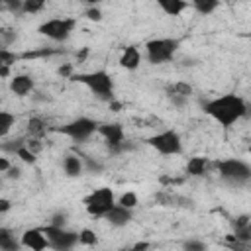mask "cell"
Masks as SVG:
<instances>
[{
	"label": "cell",
	"instance_id": "cell-1",
	"mask_svg": "<svg viewBox=\"0 0 251 251\" xmlns=\"http://www.w3.org/2000/svg\"><path fill=\"white\" fill-rule=\"evenodd\" d=\"M204 112L222 127H231L247 114V102L237 94H224L204 104Z\"/></svg>",
	"mask_w": 251,
	"mask_h": 251
},
{
	"label": "cell",
	"instance_id": "cell-2",
	"mask_svg": "<svg viewBox=\"0 0 251 251\" xmlns=\"http://www.w3.org/2000/svg\"><path fill=\"white\" fill-rule=\"evenodd\" d=\"M71 80L84 84L94 96L102 100H112L114 94V80L106 71H92V73H76L71 76Z\"/></svg>",
	"mask_w": 251,
	"mask_h": 251
},
{
	"label": "cell",
	"instance_id": "cell-3",
	"mask_svg": "<svg viewBox=\"0 0 251 251\" xmlns=\"http://www.w3.org/2000/svg\"><path fill=\"white\" fill-rule=\"evenodd\" d=\"M180 41L173 39V37H157V39H149L145 43V53H147V61L151 65H163L167 61L173 59V55L176 53Z\"/></svg>",
	"mask_w": 251,
	"mask_h": 251
},
{
	"label": "cell",
	"instance_id": "cell-4",
	"mask_svg": "<svg viewBox=\"0 0 251 251\" xmlns=\"http://www.w3.org/2000/svg\"><path fill=\"white\" fill-rule=\"evenodd\" d=\"M84 206H86V212L90 216H98V218H104L114 206H116V196H114V190L112 188H96L94 192H90L86 198H84Z\"/></svg>",
	"mask_w": 251,
	"mask_h": 251
},
{
	"label": "cell",
	"instance_id": "cell-5",
	"mask_svg": "<svg viewBox=\"0 0 251 251\" xmlns=\"http://www.w3.org/2000/svg\"><path fill=\"white\" fill-rule=\"evenodd\" d=\"M216 169L220 173L222 178L235 182V184H243L251 178V167L241 161V159H224L216 163Z\"/></svg>",
	"mask_w": 251,
	"mask_h": 251
},
{
	"label": "cell",
	"instance_id": "cell-6",
	"mask_svg": "<svg viewBox=\"0 0 251 251\" xmlns=\"http://www.w3.org/2000/svg\"><path fill=\"white\" fill-rule=\"evenodd\" d=\"M147 145L161 155H178L182 153V139L175 129H165L147 139Z\"/></svg>",
	"mask_w": 251,
	"mask_h": 251
},
{
	"label": "cell",
	"instance_id": "cell-7",
	"mask_svg": "<svg viewBox=\"0 0 251 251\" xmlns=\"http://www.w3.org/2000/svg\"><path fill=\"white\" fill-rule=\"evenodd\" d=\"M76 22L73 18H51L47 22H43L37 31L39 35L47 37V39H53V41H65L69 39V35L73 33Z\"/></svg>",
	"mask_w": 251,
	"mask_h": 251
},
{
	"label": "cell",
	"instance_id": "cell-8",
	"mask_svg": "<svg viewBox=\"0 0 251 251\" xmlns=\"http://www.w3.org/2000/svg\"><path fill=\"white\" fill-rule=\"evenodd\" d=\"M96 129H98V124L90 118H84V116L76 118V120H73V122H69L61 127H55L57 133H63V135H67V137H71L73 141H78V143L86 141L92 133H96Z\"/></svg>",
	"mask_w": 251,
	"mask_h": 251
},
{
	"label": "cell",
	"instance_id": "cell-9",
	"mask_svg": "<svg viewBox=\"0 0 251 251\" xmlns=\"http://www.w3.org/2000/svg\"><path fill=\"white\" fill-rule=\"evenodd\" d=\"M41 229H43V233L49 241V247L55 249V251H71L78 243V233L76 231H69L65 227H55V226H45Z\"/></svg>",
	"mask_w": 251,
	"mask_h": 251
},
{
	"label": "cell",
	"instance_id": "cell-10",
	"mask_svg": "<svg viewBox=\"0 0 251 251\" xmlns=\"http://www.w3.org/2000/svg\"><path fill=\"white\" fill-rule=\"evenodd\" d=\"M96 131L104 137V141L108 143L110 149H114V151H122V149L126 147V143H124V127H122V124H116V122H112V124H98V129H96Z\"/></svg>",
	"mask_w": 251,
	"mask_h": 251
},
{
	"label": "cell",
	"instance_id": "cell-11",
	"mask_svg": "<svg viewBox=\"0 0 251 251\" xmlns=\"http://www.w3.org/2000/svg\"><path fill=\"white\" fill-rule=\"evenodd\" d=\"M20 243H22L25 249H29V251H45V249H49V241H47V237H45V233H43L41 227L25 229V231L22 233Z\"/></svg>",
	"mask_w": 251,
	"mask_h": 251
},
{
	"label": "cell",
	"instance_id": "cell-12",
	"mask_svg": "<svg viewBox=\"0 0 251 251\" xmlns=\"http://www.w3.org/2000/svg\"><path fill=\"white\" fill-rule=\"evenodd\" d=\"M8 88L16 96H27L33 90V78L29 75H14V76H10Z\"/></svg>",
	"mask_w": 251,
	"mask_h": 251
},
{
	"label": "cell",
	"instance_id": "cell-13",
	"mask_svg": "<svg viewBox=\"0 0 251 251\" xmlns=\"http://www.w3.org/2000/svg\"><path fill=\"white\" fill-rule=\"evenodd\" d=\"M104 218H106V222H108L110 226L122 227V226H127V224L131 222V210H126V208H122V206L116 204Z\"/></svg>",
	"mask_w": 251,
	"mask_h": 251
},
{
	"label": "cell",
	"instance_id": "cell-14",
	"mask_svg": "<svg viewBox=\"0 0 251 251\" xmlns=\"http://www.w3.org/2000/svg\"><path fill=\"white\" fill-rule=\"evenodd\" d=\"M139 63H141V53H139V49H137L135 45L126 47L124 53H122V57H120V65H122L126 71H135V69L139 67Z\"/></svg>",
	"mask_w": 251,
	"mask_h": 251
},
{
	"label": "cell",
	"instance_id": "cell-15",
	"mask_svg": "<svg viewBox=\"0 0 251 251\" xmlns=\"http://www.w3.org/2000/svg\"><path fill=\"white\" fill-rule=\"evenodd\" d=\"M63 169H65V175L67 176H71V178H75V176H80L82 175V171H84V165H82V159L78 157V155H67L65 159H63Z\"/></svg>",
	"mask_w": 251,
	"mask_h": 251
},
{
	"label": "cell",
	"instance_id": "cell-16",
	"mask_svg": "<svg viewBox=\"0 0 251 251\" xmlns=\"http://www.w3.org/2000/svg\"><path fill=\"white\" fill-rule=\"evenodd\" d=\"M157 6L167 16H180L186 8H190V4L184 2V0H157Z\"/></svg>",
	"mask_w": 251,
	"mask_h": 251
},
{
	"label": "cell",
	"instance_id": "cell-17",
	"mask_svg": "<svg viewBox=\"0 0 251 251\" xmlns=\"http://www.w3.org/2000/svg\"><path fill=\"white\" fill-rule=\"evenodd\" d=\"M208 169V157H190L186 163V175L188 176H202Z\"/></svg>",
	"mask_w": 251,
	"mask_h": 251
},
{
	"label": "cell",
	"instance_id": "cell-18",
	"mask_svg": "<svg viewBox=\"0 0 251 251\" xmlns=\"http://www.w3.org/2000/svg\"><path fill=\"white\" fill-rule=\"evenodd\" d=\"M22 243L8 227H0V251H20Z\"/></svg>",
	"mask_w": 251,
	"mask_h": 251
},
{
	"label": "cell",
	"instance_id": "cell-19",
	"mask_svg": "<svg viewBox=\"0 0 251 251\" xmlns=\"http://www.w3.org/2000/svg\"><path fill=\"white\" fill-rule=\"evenodd\" d=\"M45 131H47V124H45L41 118L33 116V118L27 120V133H29V137L41 139V137L45 135Z\"/></svg>",
	"mask_w": 251,
	"mask_h": 251
},
{
	"label": "cell",
	"instance_id": "cell-20",
	"mask_svg": "<svg viewBox=\"0 0 251 251\" xmlns=\"http://www.w3.org/2000/svg\"><path fill=\"white\" fill-rule=\"evenodd\" d=\"M14 124H16V116L6 110H0V137H6L14 127Z\"/></svg>",
	"mask_w": 251,
	"mask_h": 251
},
{
	"label": "cell",
	"instance_id": "cell-21",
	"mask_svg": "<svg viewBox=\"0 0 251 251\" xmlns=\"http://www.w3.org/2000/svg\"><path fill=\"white\" fill-rule=\"evenodd\" d=\"M190 6H192V8H194L198 14H204V16H206V14L214 12V10H216L220 4H218L216 0H196V2H192Z\"/></svg>",
	"mask_w": 251,
	"mask_h": 251
},
{
	"label": "cell",
	"instance_id": "cell-22",
	"mask_svg": "<svg viewBox=\"0 0 251 251\" xmlns=\"http://www.w3.org/2000/svg\"><path fill=\"white\" fill-rule=\"evenodd\" d=\"M78 243L80 245H86V247H94L98 243V235L94 233V229L84 227V229L78 231Z\"/></svg>",
	"mask_w": 251,
	"mask_h": 251
},
{
	"label": "cell",
	"instance_id": "cell-23",
	"mask_svg": "<svg viewBox=\"0 0 251 251\" xmlns=\"http://www.w3.org/2000/svg\"><path fill=\"white\" fill-rule=\"evenodd\" d=\"M116 204L122 206V208H126V210H133V208L137 206V194L131 192V190H127V192H124V194L118 198Z\"/></svg>",
	"mask_w": 251,
	"mask_h": 251
},
{
	"label": "cell",
	"instance_id": "cell-24",
	"mask_svg": "<svg viewBox=\"0 0 251 251\" xmlns=\"http://www.w3.org/2000/svg\"><path fill=\"white\" fill-rule=\"evenodd\" d=\"M167 92H169V94H175V96L188 98V96L192 94V86H190V84H186V82H175Z\"/></svg>",
	"mask_w": 251,
	"mask_h": 251
},
{
	"label": "cell",
	"instance_id": "cell-25",
	"mask_svg": "<svg viewBox=\"0 0 251 251\" xmlns=\"http://www.w3.org/2000/svg\"><path fill=\"white\" fill-rule=\"evenodd\" d=\"M45 8V2L41 0H25L22 2V14H37Z\"/></svg>",
	"mask_w": 251,
	"mask_h": 251
},
{
	"label": "cell",
	"instance_id": "cell-26",
	"mask_svg": "<svg viewBox=\"0 0 251 251\" xmlns=\"http://www.w3.org/2000/svg\"><path fill=\"white\" fill-rule=\"evenodd\" d=\"M18 61V55L10 49H0V67H12L14 63Z\"/></svg>",
	"mask_w": 251,
	"mask_h": 251
},
{
	"label": "cell",
	"instance_id": "cell-27",
	"mask_svg": "<svg viewBox=\"0 0 251 251\" xmlns=\"http://www.w3.org/2000/svg\"><path fill=\"white\" fill-rule=\"evenodd\" d=\"M24 143H25V139L20 137V139H12V141H8V143H0V149L6 151V153H14V155H16L18 149L24 147Z\"/></svg>",
	"mask_w": 251,
	"mask_h": 251
},
{
	"label": "cell",
	"instance_id": "cell-28",
	"mask_svg": "<svg viewBox=\"0 0 251 251\" xmlns=\"http://www.w3.org/2000/svg\"><path fill=\"white\" fill-rule=\"evenodd\" d=\"M16 157H20V159H22L25 165H33V163L37 161V155H33L29 149H25V143H24V147H20V149H18Z\"/></svg>",
	"mask_w": 251,
	"mask_h": 251
},
{
	"label": "cell",
	"instance_id": "cell-29",
	"mask_svg": "<svg viewBox=\"0 0 251 251\" xmlns=\"http://www.w3.org/2000/svg\"><path fill=\"white\" fill-rule=\"evenodd\" d=\"M84 18L90 20V22H100L102 20V10L98 6H90L84 10Z\"/></svg>",
	"mask_w": 251,
	"mask_h": 251
},
{
	"label": "cell",
	"instance_id": "cell-30",
	"mask_svg": "<svg viewBox=\"0 0 251 251\" xmlns=\"http://www.w3.org/2000/svg\"><path fill=\"white\" fill-rule=\"evenodd\" d=\"M41 147H43L41 139H37V137H29V139H25V149H29L33 155H37V153L41 151Z\"/></svg>",
	"mask_w": 251,
	"mask_h": 251
},
{
	"label": "cell",
	"instance_id": "cell-31",
	"mask_svg": "<svg viewBox=\"0 0 251 251\" xmlns=\"http://www.w3.org/2000/svg\"><path fill=\"white\" fill-rule=\"evenodd\" d=\"M182 247H184V251H206V245L198 239H188V241H184Z\"/></svg>",
	"mask_w": 251,
	"mask_h": 251
},
{
	"label": "cell",
	"instance_id": "cell-32",
	"mask_svg": "<svg viewBox=\"0 0 251 251\" xmlns=\"http://www.w3.org/2000/svg\"><path fill=\"white\" fill-rule=\"evenodd\" d=\"M151 249V243L149 241H137V243H133L129 249H126V251H149Z\"/></svg>",
	"mask_w": 251,
	"mask_h": 251
},
{
	"label": "cell",
	"instance_id": "cell-33",
	"mask_svg": "<svg viewBox=\"0 0 251 251\" xmlns=\"http://www.w3.org/2000/svg\"><path fill=\"white\" fill-rule=\"evenodd\" d=\"M57 75H59V76H69V78H71V76H73V65H69V63H67V65H61V67L57 69Z\"/></svg>",
	"mask_w": 251,
	"mask_h": 251
},
{
	"label": "cell",
	"instance_id": "cell-34",
	"mask_svg": "<svg viewBox=\"0 0 251 251\" xmlns=\"http://www.w3.org/2000/svg\"><path fill=\"white\" fill-rule=\"evenodd\" d=\"M6 176H8V178H20V176H22V169H20V167H10V169L6 171Z\"/></svg>",
	"mask_w": 251,
	"mask_h": 251
},
{
	"label": "cell",
	"instance_id": "cell-35",
	"mask_svg": "<svg viewBox=\"0 0 251 251\" xmlns=\"http://www.w3.org/2000/svg\"><path fill=\"white\" fill-rule=\"evenodd\" d=\"M49 226H55V227H65V216H61V214L53 216V220H51V224H49Z\"/></svg>",
	"mask_w": 251,
	"mask_h": 251
},
{
	"label": "cell",
	"instance_id": "cell-36",
	"mask_svg": "<svg viewBox=\"0 0 251 251\" xmlns=\"http://www.w3.org/2000/svg\"><path fill=\"white\" fill-rule=\"evenodd\" d=\"M12 208V202L8 200V198H0V214H4V212H8Z\"/></svg>",
	"mask_w": 251,
	"mask_h": 251
},
{
	"label": "cell",
	"instance_id": "cell-37",
	"mask_svg": "<svg viewBox=\"0 0 251 251\" xmlns=\"http://www.w3.org/2000/svg\"><path fill=\"white\" fill-rule=\"evenodd\" d=\"M12 167V163L8 161V157H0V173H6Z\"/></svg>",
	"mask_w": 251,
	"mask_h": 251
},
{
	"label": "cell",
	"instance_id": "cell-38",
	"mask_svg": "<svg viewBox=\"0 0 251 251\" xmlns=\"http://www.w3.org/2000/svg\"><path fill=\"white\" fill-rule=\"evenodd\" d=\"M10 76V69L8 67H0V78H8Z\"/></svg>",
	"mask_w": 251,
	"mask_h": 251
},
{
	"label": "cell",
	"instance_id": "cell-39",
	"mask_svg": "<svg viewBox=\"0 0 251 251\" xmlns=\"http://www.w3.org/2000/svg\"><path fill=\"white\" fill-rule=\"evenodd\" d=\"M110 108H112V112H120L122 104H120V102H114V100H110Z\"/></svg>",
	"mask_w": 251,
	"mask_h": 251
},
{
	"label": "cell",
	"instance_id": "cell-40",
	"mask_svg": "<svg viewBox=\"0 0 251 251\" xmlns=\"http://www.w3.org/2000/svg\"><path fill=\"white\" fill-rule=\"evenodd\" d=\"M0 188H2V180H0Z\"/></svg>",
	"mask_w": 251,
	"mask_h": 251
},
{
	"label": "cell",
	"instance_id": "cell-41",
	"mask_svg": "<svg viewBox=\"0 0 251 251\" xmlns=\"http://www.w3.org/2000/svg\"><path fill=\"white\" fill-rule=\"evenodd\" d=\"M0 10H2V6H0Z\"/></svg>",
	"mask_w": 251,
	"mask_h": 251
}]
</instances>
